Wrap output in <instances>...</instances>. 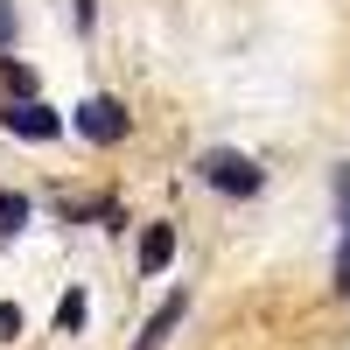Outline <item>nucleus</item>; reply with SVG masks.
<instances>
[{
	"mask_svg": "<svg viewBox=\"0 0 350 350\" xmlns=\"http://www.w3.org/2000/svg\"><path fill=\"white\" fill-rule=\"evenodd\" d=\"M196 175H203L211 189H224V196H259V183H267L259 161L239 154V148H203V154H196Z\"/></svg>",
	"mask_w": 350,
	"mask_h": 350,
	"instance_id": "nucleus-1",
	"label": "nucleus"
},
{
	"mask_svg": "<svg viewBox=\"0 0 350 350\" xmlns=\"http://www.w3.org/2000/svg\"><path fill=\"white\" fill-rule=\"evenodd\" d=\"M70 126L84 133V140H98V148H112V140H126V105L120 98H112V92H92V98H84L77 112H70Z\"/></svg>",
	"mask_w": 350,
	"mask_h": 350,
	"instance_id": "nucleus-2",
	"label": "nucleus"
},
{
	"mask_svg": "<svg viewBox=\"0 0 350 350\" xmlns=\"http://www.w3.org/2000/svg\"><path fill=\"white\" fill-rule=\"evenodd\" d=\"M0 120H8V133H21V140H56V133H64V120H56L42 98H8Z\"/></svg>",
	"mask_w": 350,
	"mask_h": 350,
	"instance_id": "nucleus-3",
	"label": "nucleus"
},
{
	"mask_svg": "<svg viewBox=\"0 0 350 350\" xmlns=\"http://www.w3.org/2000/svg\"><path fill=\"white\" fill-rule=\"evenodd\" d=\"M168 259H175V224H148V231H140V252H133V267H140V273H161Z\"/></svg>",
	"mask_w": 350,
	"mask_h": 350,
	"instance_id": "nucleus-4",
	"label": "nucleus"
},
{
	"mask_svg": "<svg viewBox=\"0 0 350 350\" xmlns=\"http://www.w3.org/2000/svg\"><path fill=\"white\" fill-rule=\"evenodd\" d=\"M183 308H189V295H168V301H161V308L148 315V329L133 336V350H161V343H168V329L183 323Z\"/></svg>",
	"mask_w": 350,
	"mask_h": 350,
	"instance_id": "nucleus-5",
	"label": "nucleus"
},
{
	"mask_svg": "<svg viewBox=\"0 0 350 350\" xmlns=\"http://www.w3.org/2000/svg\"><path fill=\"white\" fill-rule=\"evenodd\" d=\"M77 323H84V287H70V295H64V301H56V329H64V336H70Z\"/></svg>",
	"mask_w": 350,
	"mask_h": 350,
	"instance_id": "nucleus-6",
	"label": "nucleus"
},
{
	"mask_svg": "<svg viewBox=\"0 0 350 350\" xmlns=\"http://www.w3.org/2000/svg\"><path fill=\"white\" fill-rule=\"evenodd\" d=\"M0 77H8V92H14V98H36V70H21L14 56H8V64H0Z\"/></svg>",
	"mask_w": 350,
	"mask_h": 350,
	"instance_id": "nucleus-7",
	"label": "nucleus"
},
{
	"mask_svg": "<svg viewBox=\"0 0 350 350\" xmlns=\"http://www.w3.org/2000/svg\"><path fill=\"white\" fill-rule=\"evenodd\" d=\"M0 217H8V231H21V224H28V196H8V189H0Z\"/></svg>",
	"mask_w": 350,
	"mask_h": 350,
	"instance_id": "nucleus-8",
	"label": "nucleus"
},
{
	"mask_svg": "<svg viewBox=\"0 0 350 350\" xmlns=\"http://www.w3.org/2000/svg\"><path fill=\"white\" fill-rule=\"evenodd\" d=\"M0 49H14V8L0 0Z\"/></svg>",
	"mask_w": 350,
	"mask_h": 350,
	"instance_id": "nucleus-9",
	"label": "nucleus"
},
{
	"mask_svg": "<svg viewBox=\"0 0 350 350\" xmlns=\"http://www.w3.org/2000/svg\"><path fill=\"white\" fill-rule=\"evenodd\" d=\"M14 329H21V308H14V301H0V336H14Z\"/></svg>",
	"mask_w": 350,
	"mask_h": 350,
	"instance_id": "nucleus-10",
	"label": "nucleus"
}]
</instances>
